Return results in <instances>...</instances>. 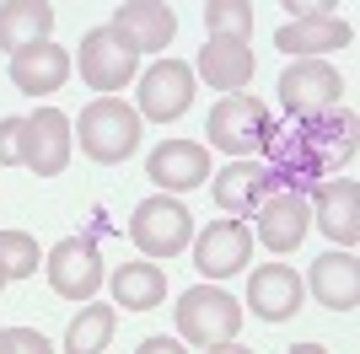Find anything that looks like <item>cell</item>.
Masks as SVG:
<instances>
[{
	"instance_id": "6da1fadb",
	"label": "cell",
	"mask_w": 360,
	"mask_h": 354,
	"mask_svg": "<svg viewBox=\"0 0 360 354\" xmlns=\"http://www.w3.org/2000/svg\"><path fill=\"white\" fill-rule=\"evenodd\" d=\"M355 162V113L339 107L328 118L290 124V134H269V183L280 193H301L328 183L333 166Z\"/></svg>"
},
{
	"instance_id": "7a4b0ae2",
	"label": "cell",
	"mask_w": 360,
	"mask_h": 354,
	"mask_svg": "<svg viewBox=\"0 0 360 354\" xmlns=\"http://www.w3.org/2000/svg\"><path fill=\"white\" fill-rule=\"evenodd\" d=\"M140 124H146V118H140L129 103H119V97H97V103L81 107V150H86L91 162H103V166H119V162L135 156Z\"/></svg>"
},
{
	"instance_id": "3957f363",
	"label": "cell",
	"mask_w": 360,
	"mask_h": 354,
	"mask_svg": "<svg viewBox=\"0 0 360 354\" xmlns=\"http://www.w3.org/2000/svg\"><path fill=\"white\" fill-rule=\"evenodd\" d=\"M269 134H274L269 107L258 103V97H248V91L215 103L210 124H205V140H210L215 150H226V156H237V162H248V156H258V150H269Z\"/></svg>"
},
{
	"instance_id": "277c9868",
	"label": "cell",
	"mask_w": 360,
	"mask_h": 354,
	"mask_svg": "<svg viewBox=\"0 0 360 354\" xmlns=\"http://www.w3.org/2000/svg\"><path fill=\"white\" fill-rule=\"evenodd\" d=\"M178 333L199 349H215V343H237L242 333V306L221 284H194V290L178 295Z\"/></svg>"
},
{
	"instance_id": "5b68a950",
	"label": "cell",
	"mask_w": 360,
	"mask_h": 354,
	"mask_svg": "<svg viewBox=\"0 0 360 354\" xmlns=\"http://www.w3.org/2000/svg\"><path fill=\"white\" fill-rule=\"evenodd\" d=\"M280 103H285L290 124H307V118H328L345 107V81L328 59H296L285 75H280Z\"/></svg>"
},
{
	"instance_id": "8992f818",
	"label": "cell",
	"mask_w": 360,
	"mask_h": 354,
	"mask_svg": "<svg viewBox=\"0 0 360 354\" xmlns=\"http://www.w3.org/2000/svg\"><path fill=\"white\" fill-rule=\"evenodd\" d=\"M129 236H135V247L146 252V258H178V252L194 242V215H188L183 199L156 193V199H146V204L129 215Z\"/></svg>"
},
{
	"instance_id": "52a82bcc",
	"label": "cell",
	"mask_w": 360,
	"mask_h": 354,
	"mask_svg": "<svg viewBox=\"0 0 360 354\" xmlns=\"http://www.w3.org/2000/svg\"><path fill=\"white\" fill-rule=\"evenodd\" d=\"M70 65H81V81H86L91 91L113 97V91H124L129 81H135L140 54H135V48H129L119 32L103 22V27H91L86 38H81V54H70Z\"/></svg>"
},
{
	"instance_id": "ba28073f",
	"label": "cell",
	"mask_w": 360,
	"mask_h": 354,
	"mask_svg": "<svg viewBox=\"0 0 360 354\" xmlns=\"http://www.w3.org/2000/svg\"><path fill=\"white\" fill-rule=\"evenodd\" d=\"M70 118L60 107H38L22 118V166L38 177H60L70 166Z\"/></svg>"
},
{
	"instance_id": "9c48e42d",
	"label": "cell",
	"mask_w": 360,
	"mask_h": 354,
	"mask_svg": "<svg viewBox=\"0 0 360 354\" xmlns=\"http://www.w3.org/2000/svg\"><path fill=\"white\" fill-rule=\"evenodd\" d=\"M103 252H97V242L91 236H65L60 247L49 252V284H54V295H65V301H91V295L103 290Z\"/></svg>"
},
{
	"instance_id": "30bf717a",
	"label": "cell",
	"mask_w": 360,
	"mask_h": 354,
	"mask_svg": "<svg viewBox=\"0 0 360 354\" xmlns=\"http://www.w3.org/2000/svg\"><path fill=\"white\" fill-rule=\"evenodd\" d=\"M312 221L317 231L339 242V252H349L360 242V183L355 177H328V183H317L312 188Z\"/></svg>"
},
{
	"instance_id": "8fae6325",
	"label": "cell",
	"mask_w": 360,
	"mask_h": 354,
	"mask_svg": "<svg viewBox=\"0 0 360 354\" xmlns=\"http://www.w3.org/2000/svg\"><path fill=\"white\" fill-rule=\"evenodd\" d=\"M108 27L119 32L135 54H162L178 38V16H172L167 0H124V6H113Z\"/></svg>"
},
{
	"instance_id": "7c38bea8",
	"label": "cell",
	"mask_w": 360,
	"mask_h": 354,
	"mask_svg": "<svg viewBox=\"0 0 360 354\" xmlns=\"http://www.w3.org/2000/svg\"><path fill=\"white\" fill-rule=\"evenodd\" d=\"M194 103V70L183 59H156L146 75H140V118H183Z\"/></svg>"
},
{
	"instance_id": "4fadbf2b",
	"label": "cell",
	"mask_w": 360,
	"mask_h": 354,
	"mask_svg": "<svg viewBox=\"0 0 360 354\" xmlns=\"http://www.w3.org/2000/svg\"><path fill=\"white\" fill-rule=\"evenodd\" d=\"M248 258H253V231L242 221H215L194 236V263L199 274H210V284L226 280V274H242Z\"/></svg>"
},
{
	"instance_id": "5bb4252c",
	"label": "cell",
	"mask_w": 360,
	"mask_h": 354,
	"mask_svg": "<svg viewBox=\"0 0 360 354\" xmlns=\"http://www.w3.org/2000/svg\"><path fill=\"white\" fill-rule=\"evenodd\" d=\"M301 295H307V284H301V274L285 268V263H264V268L248 274V311H253L258 322H285V317H296Z\"/></svg>"
},
{
	"instance_id": "9a60e30c",
	"label": "cell",
	"mask_w": 360,
	"mask_h": 354,
	"mask_svg": "<svg viewBox=\"0 0 360 354\" xmlns=\"http://www.w3.org/2000/svg\"><path fill=\"white\" fill-rule=\"evenodd\" d=\"M146 177L178 199L183 188H199L210 177V150L194 145V140H167V145H156L146 156Z\"/></svg>"
},
{
	"instance_id": "2e32d148",
	"label": "cell",
	"mask_w": 360,
	"mask_h": 354,
	"mask_svg": "<svg viewBox=\"0 0 360 354\" xmlns=\"http://www.w3.org/2000/svg\"><path fill=\"white\" fill-rule=\"evenodd\" d=\"M307 231H312V209H307V199L301 193H269L264 204H258V242L269 252H296L301 242H307Z\"/></svg>"
},
{
	"instance_id": "e0dca14e",
	"label": "cell",
	"mask_w": 360,
	"mask_h": 354,
	"mask_svg": "<svg viewBox=\"0 0 360 354\" xmlns=\"http://www.w3.org/2000/svg\"><path fill=\"white\" fill-rule=\"evenodd\" d=\"M210 193H215V204H221L226 215H258V204L274 193V183H269V166L258 162V156H248V162L221 166Z\"/></svg>"
},
{
	"instance_id": "ac0fdd59",
	"label": "cell",
	"mask_w": 360,
	"mask_h": 354,
	"mask_svg": "<svg viewBox=\"0 0 360 354\" xmlns=\"http://www.w3.org/2000/svg\"><path fill=\"white\" fill-rule=\"evenodd\" d=\"M70 70H75L70 54H65L54 38L11 54V81H16V91H27V97H54V91L70 81Z\"/></svg>"
},
{
	"instance_id": "d6986e66",
	"label": "cell",
	"mask_w": 360,
	"mask_h": 354,
	"mask_svg": "<svg viewBox=\"0 0 360 354\" xmlns=\"http://www.w3.org/2000/svg\"><path fill=\"white\" fill-rule=\"evenodd\" d=\"M355 38L345 16H307V22H285V27L274 32V48L280 54H296V59H323L333 48H345Z\"/></svg>"
},
{
	"instance_id": "ffe728a7",
	"label": "cell",
	"mask_w": 360,
	"mask_h": 354,
	"mask_svg": "<svg viewBox=\"0 0 360 354\" xmlns=\"http://www.w3.org/2000/svg\"><path fill=\"white\" fill-rule=\"evenodd\" d=\"M253 44H242V38H205V48H199V75L226 97H237L253 81Z\"/></svg>"
},
{
	"instance_id": "44dd1931",
	"label": "cell",
	"mask_w": 360,
	"mask_h": 354,
	"mask_svg": "<svg viewBox=\"0 0 360 354\" xmlns=\"http://www.w3.org/2000/svg\"><path fill=\"white\" fill-rule=\"evenodd\" d=\"M312 295L328 311H355L360 306V263H355V252H323L312 263Z\"/></svg>"
},
{
	"instance_id": "7402d4cb",
	"label": "cell",
	"mask_w": 360,
	"mask_h": 354,
	"mask_svg": "<svg viewBox=\"0 0 360 354\" xmlns=\"http://www.w3.org/2000/svg\"><path fill=\"white\" fill-rule=\"evenodd\" d=\"M49 32H54V6H44V0H0V48L6 54L49 44Z\"/></svg>"
},
{
	"instance_id": "603a6c76",
	"label": "cell",
	"mask_w": 360,
	"mask_h": 354,
	"mask_svg": "<svg viewBox=\"0 0 360 354\" xmlns=\"http://www.w3.org/2000/svg\"><path fill=\"white\" fill-rule=\"evenodd\" d=\"M108 290L124 311H156L167 301V274L156 263H124L119 274H108Z\"/></svg>"
},
{
	"instance_id": "cb8c5ba5",
	"label": "cell",
	"mask_w": 360,
	"mask_h": 354,
	"mask_svg": "<svg viewBox=\"0 0 360 354\" xmlns=\"http://www.w3.org/2000/svg\"><path fill=\"white\" fill-rule=\"evenodd\" d=\"M113 327H119V311L103 301H86L81 317H70V327H65V354H103L113 343Z\"/></svg>"
},
{
	"instance_id": "d4e9b609",
	"label": "cell",
	"mask_w": 360,
	"mask_h": 354,
	"mask_svg": "<svg viewBox=\"0 0 360 354\" xmlns=\"http://www.w3.org/2000/svg\"><path fill=\"white\" fill-rule=\"evenodd\" d=\"M205 38L253 44V0H205Z\"/></svg>"
},
{
	"instance_id": "484cf974",
	"label": "cell",
	"mask_w": 360,
	"mask_h": 354,
	"mask_svg": "<svg viewBox=\"0 0 360 354\" xmlns=\"http://www.w3.org/2000/svg\"><path fill=\"white\" fill-rule=\"evenodd\" d=\"M0 274H6V280L38 274V242H32L27 231H0Z\"/></svg>"
},
{
	"instance_id": "4316f807",
	"label": "cell",
	"mask_w": 360,
	"mask_h": 354,
	"mask_svg": "<svg viewBox=\"0 0 360 354\" xmlns=\"http://www.w3.org/2000/svg\"><path fill=\"white\" fill-rule=\"evenodd\" d=\"M0 354H54L38 327H0Z\"/></svg>"
},
{
	"instance_id": "83f0119b",
	"label": "cell",
	"mask_w": 360,
	"mask_h": 354,
	"mask_svg": "<svg viewBox=\"0 0 360 354\" xmlns=\"http://www.w3.org/2000/svg\"><path fill=\"white\" fill-rule=\"evenodd\" d=\"M0 166H22V118H0Z\"/></svg>"
},
{
	"instance_id": "f1b7e54d",
	"label": "cell",
	"mask_w": 360,
	"mask_h": 354,
	"mask_svg": "<svg viewBox=\"0 0 360 354\" xmlns=\"http://www.w3.org/2000/svg\"><path fill=\"white\" fill-rule=\"evenodd\" d=\"M135 354H188V349H183L178 339H146V343H140Z\"/></svg>"
},
{
	"instance_id": "f546056e",
	"label": "cell",
	"mask_w": 360,
	"mask_h": 354,
	"mask_svg": "<svg viewBox=\"0 0 360 354\" xmlns=\"http://www.w3.org/2000/svg\"><path fill=\"white\" fill-rule=\"evenodd\" d=\"M205 354H253V349H242V343H215V349H205Z\"/></svg>"
},
{
	"instance_id": "4dcf8cb0",
	"label": "cell",
	"mask_w": 360,
	"mask_h": 354,
	"mask_svg": "<svg viewBox=\"0 0 360 354\" xmlns=\"http://www.w3.org/2000/svg\"><path fill=\"white\" fill-rule=\"evenodd\" d=\"M290 354H328V349H323V343H296Z\"/></svg>"
},
{
	"instance_id": "1f68e13d",
	"label": "cell",
	"mask_w": 360,
	"mask_h": 354,
	"mask_svg": "<svg viewBox=\"0 0 360 354\" xmlns=\"http://www.w3.org/2000/svg\"><path fill=\"white\" fill-rule=\"evenodd\" d=\"M0 290H6V274H0Z\"/></svg>"
}]
</instances>
